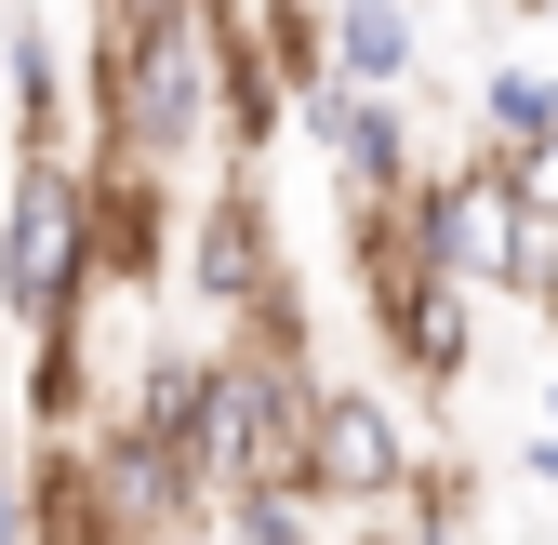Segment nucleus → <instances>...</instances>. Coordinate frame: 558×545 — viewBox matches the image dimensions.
Listing matches in <instances>:
<instances>
[{
	"label": "nucleus",
	"instance_id": "6e6552de",
	"mask_svg": "<svg viewBox=\"0 0 558 545\" xmlns=\"http://www.w3.org/2000/svg\"><path fill=\"white\" fill-rule=\"evenodd\" d=\"M94 426V319L27 332V439H81Z\"/></svg>",
	"mask_w": 558,
	"mask_h": 545
},
{
	"label": "nucleus",
	"instance_id": "2eb2a0df",
	"mask_svg": "<svg viewBox=\"0 0 558 545\" xmlns=\"http://www.w3.org/2000/svg\"><path fill=\"white\" fill-rule=\"evenodd\" d=\"M532 306L558 319V227H545V266H532Z\"/></svg>",
	"mask_w": 558,
	"mask_h": 545
},
{
	"label": "nucleus",
	"instance_id": "f257e3e1",
	"mask_svg": "<svg viewBox=\"0 0 558 545\" xmlns=\"http://www.w3.org/2000/svg\"><path fill=\"white\" fill-rule=\"evenodd\" d=\"M94 147L186 173L227 147V0H173V14H94Z\"/></svg>",
	"mask_w": 558,
	"mask_h": 545
},
{
	"label": "nucleus",
	"instance_id": "20e7f679",
	"mask_svg": "<svg viewBox=\"0 0 558 545\" xmlns=\"http://www.w3.org/2000/svg\"><path fill=\"white\" fill-rule=\"evenodd\" d=\"M81 465H94V506H107L133 545H186V532H214V480H199V452L160 439L147 413H94V426H81Z\"/></svg>",
	"mask_w": 558,
	"mask_h": 545
},
{
	"label": "nucleus",
	"instance_id": "f03ea898",
	"mask_svg": "<svg viewBox=\"0 0 558 545\" xmlns=\"http://www.w3.org/2000/svg\"><path fill=\"white\" fill-rule=\"evenodd\" d=\"M0 319H94V160H66V133L14 147V186H0Z\"/></svg>",
	"mask_w": 558,
	"mask_h": 545
},
{
	"label": "nucleus",
	"instance_id": "1a4fd4ad",
	"mask_svg": "<svg viewBox=\"0 0 558 545\" xmlns=\"http://www.w3.org/2000/svg\"><path fill=\"white\" fill-rule=\"evenodd\" d=\"M332 66L399 94L412 66H426V27H412V0H332Z\"/></svg>",
	"mask_w": 558,
	"mask_h": 545
},
{
	"label": "nucleus",
	"instance_id": "9d476101",
	"mask_svg": "<svg viewBox=\"0 0 558 545\" xmlns=\"http://www.w3.org/2000/svg\"><path fill=\"white\" fill-rule=\"evenodd\" d=\"M0 94H14V147H40V133H66V53L40 14L0 27Z\"/></svg>",
	"mask_w": 558,
	"mask_h": 545
},
{
	"label": "nucleus",
	"instance_id": "4468645a",
	"mask_svg": "<svg viewBox=\"0 0 558 545\" xmlns=\"http://www.w3.org/2000/svg\"><path fill=\"white\" fill-rule=\"evenodd\" d=\"M0 545H40V493H27V465H0Z\"/></svg>",
	"mask_w": 558,
	"mask_h": 545
},
{
	"label": "nucleus",
	"instance_id": "423d86ee",
	"mask_svg": "<svg viewBox=\"0 0 558 545\" xmlns=\"http://www.w3.org/2000/svg\"><path fill=\"white\" fill-rule=\"evenodd\" d=\"M186 293L214 306V319H253V306H279V293H293L253 160H227V173H214V199H199V227H186Z\"/></svg>",
	"mask_w": 558,
	"mask_h": 545
},
{
	"label": "nucleus",
	"instance_id": "a211bd4d",
	"mask_svg": "<svg viewBox=\"0 0 558 545\" xmlns=\"http://www.w3.org/2000/svg\"><path fill=\"white\" fill-rule=\"evenodd\" d=\"M545 426H558V386H545Z\"/></svg>",
	"mask_w": 558,
	"mask_h": 545
},
{
	"label": "nucleus",
	"instance_id": "39448f33",
	"mask_svg": "<svg viewBox=\"0 0 558 545\" xmlns=\"http://www.w3.org/2000/svg\"><path fill=\"white\" fill-rule=\"evenodd\" d=\"M412 480H426V452H412L399 399H386V386H319V413H306V493H319L332 519H373V506H399Z\"/></svg>",
	"mask_w": 558,
	"mask_h": 545
},
{
	"label": "nucleus",
	"instance_id": "f8f14e48",
	"mask_svg": "<svg viewBox=\"0 0 558 545\" xmlns=\"http://www.w3.org/2000/svg\"><path fill=\"white\" fill-rule=\"evenodd\" d=\"M532 133H558V81L545 66H478V147H532Z\"/></svg>",
	"mask_w": 558,
	"mask_h": 545
},
{
	"label": "nucleus",
	"instance_id": "ddd939ff",
	"mask_svg": "<svg viewBox=\"0 0 558 545\" xmlns=\"http://www.w3.org/2000/svg\"><path fill=\"white\" fill-rule=\"evenodd\" d=\"M506 160V186H519V214L532 227H558V133H532V147H493Z\"/></svg>",
	"mask_w": 558,
	"mask_h": 545
},
{
	"label": "nucleus",
	"instance_id": "f3484780",
	"mask_svg": "<svg viewBox=\"0 0 558 545\" xmlns=\"http://www.w3.org/2000/svg\"><path fill=\"white\" fill-rule=\"evenodd\" d=\"M107 14H173V0H107Z\"/></svg>",
	"mask_w": 558,
	"mask_h": 545
},
{
	"label": "nucleus",
	"instance_id": "0eeeda50",
	"mask_svg": "<svg viewBox=\"0 0 558 545\" xmlns=\"http://www.w3.org/2000/svg\"><path fill=\"white\" fill-rule=\"evenodd\" d=\"M293 120H306V147L332 160V186H412L426 173V147H412V107L386 94V81H306L293 94Z\"/></svg>",
	"mask_w": 558,
	"mask_h": 545
},
{
	"label": "nucleus",
	"instance_id": "9b49d317",
	"mask_svg": "<svg viewBox=\"0 0 558 545\" xmlns=\"http://www.w3.org/2000/svg\"><path fill=\"white\" fill-rule=\"evenodd\" d=\"M319 519H332V506H319L306 480H240V493L214 506L227 545H319Z\"/></svg>",
	"mask_w": 558,
	"mask_h": 545
},
{
	"label": "nucleus",
	"instance_id": "dca6fc26",
	"mask_svg": "<svg viewBox=\"0 0 558 545\" xmlns=\"http://www.w3.org/2000/svg\"><path fill=\"white\" fill-rule=\"evenodd\" d=\"M519 465H532V480H545V493H558V426H545V439H532V452H519Z\"/></svg>",
	"mask_w": 558,
	"mask_h": 545
},
{
	"label": "nucleus",
	"instance_id": "7ed1b4c3",
	"mask_svg": "<svg viewBox=\"0 0 558 545\" xmlns=\"http://www.w3.org/2000/svg\"><path fill=\"white\" fill-rule=\"evenodd\" d=\"M412 214H426V253L452 266V280H478V293H519V306H532L545 227L519 214V186H506V160H493V147L426 160V173H412Z\"/></svg>",
	"mask_w": 558,
	"mask_h": 545
}]
</instances>
